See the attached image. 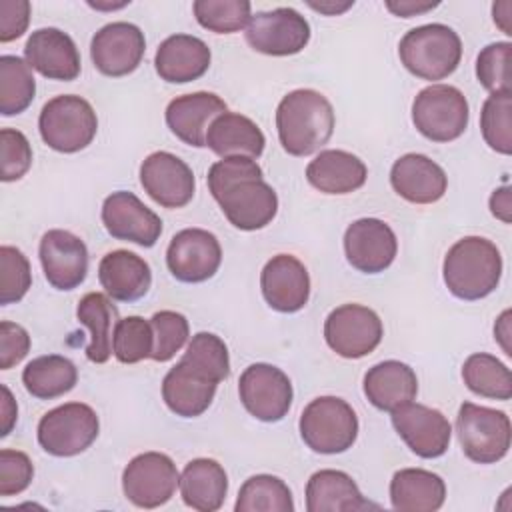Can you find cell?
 I'll list each match as a JSON object with an SVG mask.
<instances>
[{"label": "cell", "mask_w": 512, "mask_h": 512, "mask_svg": "<svg viewBox=\"0 0 512 512\" xmlns=\"http://www.w3.org/2000/svg\"><path fill=\"white\" fill-rule=\"evenodd\" d=\"M38 256L44 278L56 290H74L88 274V248L68 230H48L40 238Z\"/></svg>", "instance_id": "cell-19"}, {"label": "cell", "mask_w": 512, "mask_h": 512, "mask_svg": "<svg viewBox=\"0 0 512 512\" xmlns=\"http://www.w3.org/2000/svg\"><path fill=\"white\" fill-rule=\"evenodd\" d=\"M34 478V466L28 454L20 450H0V496L8 498L24 492Z\"/></svg>", "instance_id": "cell-47"}, {"label": "cell", "mask_w": 512, "mask_h": 512, "mask_svg": "<svg viewBox=\"0 0 512 512\" xmlns=\"http://www.w3.org/2000/svg\"><path fill=\"white\" fill-rule=\"evenodd\" d=\"M512 94H490L480 112V130L484 142L498 154L508 156L512 152Z\"/></svg>", "instance_id": "cell-40"}, {"label": "cell", "mask_w": 512, "mask_h": 512, "mask_svg": "<svg viewBox=\"0 0 512 512\" xmlns=\"http://www.w3.org/2000/svg\"><path fill=\"white\" fill-rule=\"evenodd\" d=\"M150 324L154 332V350L150 358L156 362L172 360L190 336L186 316L174 310H160L150 318Z\"/></svg>", "instance_id": "cell-42"}, {"label": "cell", "mask_w": 512, "mask_h": 512, "mask_svg": "<svg viewBox=\"0 0 512 512\" xmlns=\"http://www.w3.org/2000/svg\"><path fill=\"white\" fill-rule=\"evenodd\" d=\"M26 62L48 80H76L80 74V54L74 40L58 28L34 30L24 46Z\"/></svg>", "instance_id": "cell-23"}, {"label": "cell", "mask_w": 512, "mask_h": 512, "mask_svg": "<svg viewBox=\"0 0 512 512\" xmlns=\"http://www.w3.org/2000/svg\"><path fill=\"white\" fill-rule=\"evenodd\" d=\"M100 422L92 406L66 402L48 410L38 422V444L44 452L68 458L84 452L98 438Z\"/></svg>", "instance_id": "cell-9"}, {"label": "cell", "mask_w": 512, "mask_h": 512, "mask_svg": "<svg viewBox=\"0 0 512 512\" xmlns=\"http://www.w3.org/2000/svg\"><path fill=\"white\" fill-rule=\"evenodd\" d=\"M32 286L30 262L22 250L0 246V304L20 302Z\"/></svg>", "instance_id": "cell-43"}, {"label": "cell", "mask_w": 512, "mask_h": 512, "mask_svg": "<svg viewBox=\"0 0 512 512\" xmlns=\"http://www.w3.org/2000/svg\"><path fill=\"white\" fill-rule=\"evenodd\" d=\"M262 176L258 162L246 156L222 158L208 170V190L238 230H260L278 212V196Z\"/></svg>", "instance_id": "cell-1"}, {"label": "cell", "mask_w": 512, "mask_h": 512, "mask_svg": "<svg viewBox=\"0 0 512 512\" xmlns=\"http://www.w3.org/2000/svg\"><path fill=\"white\" fill-rule=\"evenodd\" d=\"M334 124L330 100L312 88L288 92L276 108L278 140L292 156H308L320 150L330 140Z\"/></svg>", "instance_id": "cell-2"}, {"label": "cell", "mask_w": 512, "mask_h": 512, "mask_svg": "<svg viewBox=\"0 0 512 512\" xmlns=\"http://www.w3.org/2000/svg\"><path fill=\"white\" fill-rule=\"evenodd\" d=\"M376 508L368 502L352 476L342 470L324 468L306 482V510L308 512H354Z\"/></svg>", "instance_id": "cell-30"}, {"label": "cell", "mask_w": 512, "mask_h": 512, "mask_svg": "<svg viewBox=\"0 0 512 512\" xmlns=\"http://www.w3.org/2000/svg\"><path fill=\"white\" fill-rule=\"evenodd\" d=\"M236 512H294L288 484L272 474L250 476L238 492Z\"/></svg>", "instance_id": "cell-37"}, {"label": "cell", "mask_w": 512, "mask_h": 512, "mask_svg": "<svg viewBox=\"0 0 512 512\" xmlns=\"http://www.w3.org/2000/svg\"><path fill=\"white\" fill-rule=\"evenodd\" d=\"M352 4H354V2H344V4H324V2L316 4V2H308V6H310V8H314V10L322 12V14H330V16H334V14H340V12L348 10Z\"/></svg>", "instance_id": "cell-54"}, {"label": "cell", "mask_w": 512, "mask_h": 512, "mask_svg": "<svg viewBox=\"0 0 512 512\" xmlns=\"http://www.w3.org/2000/svg\"><path fill=\"white\" fill-rule=\"evenodd\" d=\"M30 22L28 0H0V42L20 38Z\"/></svg>", "instance_id": "cell-49"}, {"label": "cell", "mask_w": 512, "mask_h": 512, "mask_svg": "<svg viewBox=\"0 0 512 512\" xmlns=\"http://www.w3.org/2000/svg\"><path fill=\"white\" fill-rule=\"evenodd\" d=\"M510 10L512 4L510 2H498L492 6V14H494V22L502 28L504 34H512V26H510Z\"/></svg>", "instance_id": "cell-53"}, {"label": "cell", "mask_w": 512, "mask_h": 512, "mask_svg": "<svg viewBox=\"0 0 512 512\" xmlns=\"http://www.w3.org/2000/svg\"><path fill=\"white\" fill-rule=\"evenodd\" d=\"M366 164L346 150H322L306 166V180L324 194H350L364 186Z\"/></svg>", "instance_id": "cell-28"}, {"label": "cell", "mask_w": 512, "mask_h": 512, "mask_svg": "<svg viewBox=\"0 0 512 512\" xmlns=\"http://www.w3.org/2000/svg\"><path fill=\"white\" fill-rule=\"evenodd\" d=\"M466 96L450 84L422 88L412 102V122L416 130L432 142H452L468 126Z\"/></svg>", "instance_id": "cell-8"}, {"label": "cell", "mask_w": 512, "mask_h": 512, "mask_svg": "<svg viewBox=\"0 0 512 512\" xmlns=\"http://www.w3.org/2000/svg\"><path fill=\"white\" fill-rule=\"evenodd\" d=\"M502 276V256L494 242L482 236H464L444 256L442 278L452 296L480 300L492 294Z\"/></svg>", "instance_id": "cell-3"}, {"label": "cell", "mask_w": 512, "mask_h": 512, "mask_svg": "<svg viewBox=\"0 0 512 512\" xmlns=\"http://www.w3.org/2000/svg\"><path fill=\"white\" fill-rule=\"evenodd\" d=\"M384 336L380 316L362 304H342L324 320V340L342 358H362L374 352Z\"/></svg>", "instance_id": "cell-10"}, {"label": "cell", "mask_w": 512, "mask_h": 512, "mask_svg": "<svg viewBox=\"0 0 512 512\" xmlns=\"http://www.w3.org/2000/svg\"><path fill=\"white\" fill-rule=\"evenodd\" d=\"M78 382V368L60 354H46L30 360L22 370V384L38 400H52L70 392Z\"/></svg>", "instance_id": "cell-35"}, {"label": "cell", "mask_w": 512, "mask_h": 512, "mask_svg": "<svg viewBox=\"0 0 512 512\" xmlns=\"http://www.w3.org/2000/svg\"><path fill=\"white\" fill-rule=\"evenodd\" d=\"M76 318L90 330L86 358L94 364H104L112 354V326L118 322V308L102 292H88L80 298Z\"/></svg>", "instance_id": "cell-34"}, {"label": "cell", "mask_w": 512, "mask_h": 512, "mask_svg": "<svg viewBox=\"0 0 512 512\" xmlns=\"http://www.w3.org/2000/svg\"><path fill=\"white\" fill-rule=\"evenodd\" d=\"M218 382L194 362L180 358L162 380V400L170 412L196 418L208 410Z\"/></svg>", "instance_id": "cell-22"}, {"label": "cell", "mask_w": 512, "mask_h": 512, "mask_svg": "<svg viewBox=\"0 0 512 512\" xmlns=\"http://www.w3.org/2000/svg\"><path fill=\"white\" fill-rule=\"evenodd\" d=\"M244 36L248 46L260 54L292 56L306 48L310 24L294 8L280 6L252 14Z\"/></svg>", "instance_id": "cell-11"}, {"label": "cell", "mask_w": 512, "mask_h": 512, "mask_svg": "<svg viewBox=\"0 0 512 512\" xmlns=\"http://www.w3.org/2000/svg\"><path fill=\"white\" fill-rule=\"evenodd\" d=\"M398 56L404 68L422 80L448 78L460 64L462 40L446 24H422L408 30L400 44Z\"/></svg>", "instance_id": "cell-4"}, {"label": "cell", "mask_w": 512, "mask_h": 512, "mask_svg": "<svg viewBox=\"0 0 512 512\" xmlns=\"http://www.w3.org/2000/svg\"><path fill=\"white\" fill-rule=\"evenodd\" d=\"M490 212H492L498 220L510 224V220H512V216H510V212H512L510 186H502V188H496V190L492 192V196H490Z\"/></svg>", "instance_id": "cell-51"}, {"label": "cell", "mask_w": 512, "mask_h": 512, "mask_svg": "<svg viewBox=\"0 0 512 512\" xmlns=\"http://www.w3.org/2000/svg\"><path fill=\"white\" fill-rule=\"evenodd\" d=\"M260 288L266 304L282 314H294L308 304L310 276L292 254L272 256L260 272Z\"/></svg>", "instance_id": "cell-21"}, {"label": "cell", "mask_w": 512, "mask_h": 512, "mask_svg": "<svg viewBox=\"0 0 512 512\" xmlns=\"http://www.w3.org/2000/svg\"><path fill=\"white\" fill-rule=\"evenodd\" d=\"M0 158L2 182L20 180L32 166V148L28 138L14 128L0 130Z\"/></svg>", "instance_id": "cell-46"}, {"label": "cell", "mask_w": 512, "mask_h": 512, "mask_svg": "<svg viewBox=\"0 0 512 512\" xmlns=\"http://www.w3.org/2000/svg\"><path fill=\"white\" fill-rule=\"evenodd\" d=\"M180 486V474L170 456L144 452L134 456L122 472L124 496L138 508L166 504Z\"/></svg>", "instance_id": "cell-12"}, {"label": "cell", "mask_w": 512, "mask_h": 512, "mask_svg": "<svg viewBox=\"0 0 512 512\" xmlns=\"http://www.w3.org/2000/svg\"><path fill=\"white\" fill-rule=\"evenodd\" d=\"M364 394L374 408L392 412L416 398V372L400 360L378 362L364 374Z\"/></svg>", "instance_id": "cell-29"}, {"label": "cell", "mask_w": 512, "mask_h": 512, "mask_svg": "<svg viewBox=\"0 0 512 512\" xmlns=\"http://www.w3.org/2000/svg\"><path fill=\"white\" fill-rule=\"evenodd\" d=\"M146 52L144 32L130 22H110L102 26L90 42V58L96 70L110 78L132 74Z\"/></svg>", "instance_id": "cell-15"}, {"label": "cell", "mask_w": 512, "mask_h": 512, "mask_svg": "<svg viewBox=\"0 0 512 512\" xmlns=\"http://www.w3.org/2000/svg\"><path fill=\"white\" fill-rule=\"evenodd\" d=\"M300 436L318 454H342L358 438V416L338 396H318L300 414Z\"/></svg>", "instance_id": "cell-6"}, {"label": "cell", "mask_w": 512, "mask_h": 512, "mask_svg": "<svg viewBox=\"0 0 512 512\" xmlns=\"http://www.w3.org/2000/svg\"><path fill=\"white\" fill-rule=\"evenodd\" d=\"M438 2H414V0H388L386 8L402 18H412L416 14H424L432 8H436Z\"/></svg>", "instance_id": "cell-50"}, {"label": "cell", "mask_w": 512, "mask_h": 512, "mask_svg": "<svg viewBox=\"0 0 512 512\" xmlns=\"http://www.w3.org/2000/svg\"><path fill=\"white\" fill-rule=\"evenodd\" d=\"M198 24L216 34H232L248 26L252 6L248 0H196L192 4Z\"/></svg>", "instance_id": "cell-41"}, {"label": "cell", "mask_w": 512, "mask_h": 512, "mask_svg": "<svg viewBox=\"0 0 512 512\" xmlns=\"http://www.w3.org/2000/svg\"><path fill=\"white\" fill-rule=\"evenodd\" d=\"M390 414L394 430L416 456L430 460L448 450L452 426L440 410L418 402H408Z\"/></svg>", "instance_id": "cell-17"}, {"label": "cell", "mask_w": 512, "mask_h": 512, "mask_svg": "<svg viewBox=\"0 0 512 512\" xmlns=\"http://www.w3.org/2000/svg\"><path fill=\"white\" fill-rule=\"evenodd\" d=\"M390 184L400 198L412 204H432L446 194L448 176L428 156L410 152L392 164Z\"/></svg>", "instance_id": "cell-25"}, {"label": "cell", "mask_w": 512, "mask_h": 512, "mask_svg": "<svg viewBox=\"0 0 512 512\" xmlns=\"http://www.w3.org/2000/svg\"><path fill=\"white\" fill-rule=\"evenodd\" d=\"M206 146L220 158H258L264 152L266 138L258 124L248 116L238 112H224L212 120L206 132Z\"/></svg>", "instance_id": "cell-31"}, {"label": "cell", "mask_w": 512, "mask_h": 512, "mask_svg": "<svg viewBox=\"0 0 512 512\" xmlns=\"http://www.w3.org/2000/svg\"><path fill=\"white\" fill-rule=\"evenodd\" d=\"M238 394L244 408L262 422L282 420L292 406V382L276 366L266 362L250 364L238 380Z\"/></svg>", "instance_id": "cell-13"}, {"label": "cell", "mask_w": 512, "mask_h": 512, "mask_svg": "<svg viewBox=\"0 0 512 512\" xmlns=\"http://www.w3.org/2000/svg\"><path fill=\"white\" fill-rule=\"evenodd\" d=\"M102 224L106 232L124 242L152 248L162 234V220L136 194L118 190L102 204Z\"/></svg>", "instance_id": "cell-18"}, {"label": "cell", "mask_w": 512, "mask_h": 512, "mask_svg": "<svg viewBox=\"0 0 512 512\" xmlns=\"http://www.w3.org/2000/svg\"><path fill=\"white\" fill-rule=\"evenodd\" d=\"M154 332L150 320L126 316L116 322L112 332V354L122 364H136L152 356Z\"/></svg>", "instance_id": "cell-39"}, {"label": "cell", "mask_w": 512, "mask_h": 512, "mask_svg": "<svg viewBox=\"0 0 512 512\" xmlns=\"http://www.w3.org/2000/svg\"><path fill=\"white\" fill-rule=\"evenodd\" d=\"M210 48L192 34H172L160 42L154 68L158 76L172 84H186L202 78L210 68Z\"/></svg>", "instance_id": "cell-26"}, {"label": "cell", "mask_w": 512, "mask_h": 512, "mask_svg": "<svg viewBox=\"0 0 512 512\" xmlns=\"http://www.w3.org/2000/svg\"><path fill=\"white\" fill-rule=\"evenodd\" d=\"M462 380L470 392L492 398L510 400L512 398V374L510 368L496 356L486 352L470 354L462 364Z\"/></svg>", "instance_id": "cell-36"}, {"label": "cell", "mask_w": 512, "mask_h": 512, "mask_svg": "<svg viewBox=\"0 0 512 512\" xmlns=\"http://www.w3.org/2000/svg\"><path fill=\"white\" fill-rule=\"evenodd\" d=\"M36 94V80L32 68L20 56H0V112L2 116H16L24 112Z\"/></svg>", "instance_id": "cell-38"}, {"label": "cell", "mask_w": 512, "mask_h": 512, "mask_svg": "<svg viewBox=\"0 0 512 512\" xmlns=\"http://www.w3.org/2000/svg\"><path fill=\"white\" fill-rule=\"evenodd\" d=\"M184 358L208 372L216 382L230 376V358L224 340L212 332H198L192 336Z\"/></svg>", "instance_id": "cell-45"}, {"label": "cell", "mask_w": 512, "mask_h": 512, "mask_svg": "<svg viewBox=\"0 0 512 512\" xmlns=\"http://www.w3.org/2000/svg\"><path fill=\"white\" fill-rule=\"evenodd\" d=\"M510 42H492L476 58V78L490 92H510Z\"/></svg>", "instance_id": "cell-44"}, {"label": "cell", "mask_w": 512, "mask_h": 512, "mask_svg": "<svg viewBox=\"0 0 512 512\" xmlns=\"http://www.w3.org/2000/svg\"><path fill=\"white\" fill-rule=\"evenodd\" d=\"M224 112H228V108L220 96L212 92H192L170 100L166 106V124L184 144L204 148L212 120Z\"/></svg>", "instance_id": "cell-24"}, {"label": "cell", "mask_w": 512, "mask_h": 512, "mask_svg": "<svg viewBox=\"0 0 512 512\" xmlns=\"http://www.w3.org/2000/svg\"><path fill=\"white\" fill-rule=\"evenodd\" d=\"M30 350L28 332L16 324L2 320L0 322V370H8L16 366Z\"/></svg>", "instance_id": "cell-48"}, {"label": "cell", "mask_w": 512, "mask_h": 512, "mask_svg": "<svg viewBox=\"0 0 512 512\" xmlns=\"http://www.w3.org/2000/svg\"><path fill=\"white\" fill-rule=\"evenodd\" d=\"M222 262L218 238L204 228H184L176 232L166 250L170 274L186 284H198L212 278Z\"/></svg>", "instance_id": "cell-14"}, {"label": "cell", "mask_w": 512, "mask_h": 512, "mask_svg": "<svg viewBox=\"0 0 512 512\" xmlns=\"http://www.w3.org/2000/svg\"><path fill=\"white\" fill-rule=\"evenodd\" d=\"M38 130L46 146L62 154H74L92 144L98 132V118L88 100L76 94H62L42 106Z\"/></svg>", "instance_id": "cell-5"}, {"label": "cell", "mask_w": 512, "mask_h": 512, "mask_svg": "<svg viewBox=\"0 0 512 512\" xmlns=\"http://www.w3.org/2000/svg\"><path fill=\"white\" fill-rule=\"evenodd\" d=\"M456 432L468 460L476 464H496L512 442V426L506 412L462 402L456 416Z\"/></svg>", "instance_id": "cell-7"}, {"label": "cell", "mask_w": 512, "mask_h": 512, "mask_svg": "<svg viewBox=\"0 0 512 512\" xmlns=\"http://www.w3.org/2000/svg\"><path fill=\"white\" fill-rule=\"evenodd\" d=\"M98 280L104 292L118 302H136L152 286L148 262L130 250H112L98 264Z\"/></svg>", "instance_id": "cell-27"}, {"label": "cell", "mask_w": 512, "mask_h": 512, "mask_svg": "<svg viewBox=\"0 0 512 512\" xmlns=\"http://www.w3.org/2000/svg\"><path fill=\"white\" fill-rule=\"evenodd\" d=\"M144 192L164 208H182L194 198L196 180L192 168L172 152H152L140 164Z\"/></svg>", "instance_id": "cell-16"}, {"label": "cell", "mask_w": 512, "mask_h": 512, "mask_svg": "<svg viewBox=\"0 0 512 512\" xmlns=\"http://www.w3.org/2000/svg\"><path fill=\"white\" fill-rule=\"evenodd\" d=\"M228 492V476L212 458L190 460L180 476V494L186 506L198 512L218 510Z\"/></svg>", "instance_id": "cell-33"}, {"label": "cell", "mask_w": 512, "mask_h": 512, "mask_svg": "<svg viewBox=\"0 0 512 512\" xmlns=\"http://www.w3.org/2000/svg\"><path fill=\"white\" fill-rule=\"evenodd\" d=\"M0 390H2V402H0V414H2V432H0V436L4 438V436H8L10 434V430H12V426H14V422H16V418H18V406H16V402H14V398H12V394H10V390H8V386H0Z\"/></svg>", "instance_id": "cell-52"}, {"label": "cell", "mask_w": 512, "mask_h": 512, "mask_svg": "<svg viewBox=\"0 0 512 512\" xmlns=\"http://www.w3.org/2000/svg\"><path fill=\"white\" fill-rule=\"evenodd\" d=\"M344 252L350 266L358 272L378 274L394 262L398 240L384 220L360 218L344 232Z\"/></svg>", "instance_id": "cell-20"}, {"label": "cell", "mask_w": 512, "mask_h": 512, "mask_svg": "<svg viewBox=\"0 0 512 512\" xmlns=\"http://www.w3.org/2000/svg\"><path fill=\"white\" fill-rule=\"evenodd\" d=\"M446 500L444 480L424 468H402L390 480V502L400 512H434Z\"/></svg>", "instance_id": "cell-32"}]
</instances>
